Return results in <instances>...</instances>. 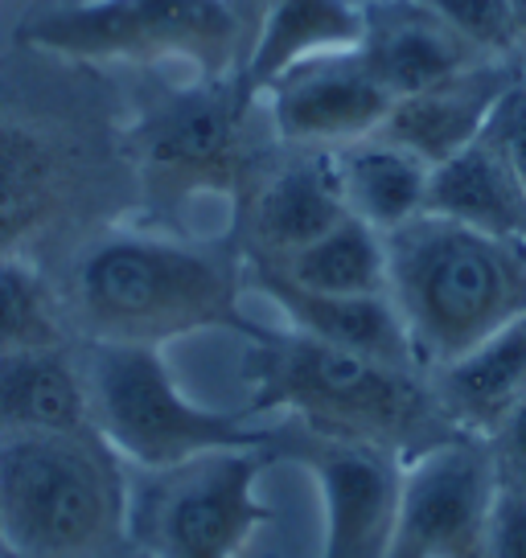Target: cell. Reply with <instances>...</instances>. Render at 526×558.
<instances>
[{
    "label": "cell",
    "mask_w": 526,
    "mask_h": 558,
    "mask_svg": "<svg viewBox=\"0 0 526 558\" xmlns=\"http://www.w3.org/2000/svg\"><path fill=\"white\" fill-rule=\"evenodd\" d=\"M247 341L251 415L276 411L309 436L370 444L404 460L461 436L420 369L386 366L292 329H255Z\"/></svg>",
    "instance_id": "cell-1"
},
{
    "label": "cell",
    "mask_w": 526,
    "mask_h": 558,
    "mask_svg": "<svg viewBox=\"0 0 526 558\" xmlns=\"http://www.w3.org/2000/svg\"><path fill=\"white\" fill-rule=\"evenodd\" d=\"M239 251L190 243L153 230L104 234L74 263V316L87 341L169 345L206 329L251 337L260 325L243 316Z\"/></svg>",
    "instance_id": "cell-2"
},
{
    "label": "cell",
    "mask_w": 526,
    "mask_h": 558,
    "mask_svg": "<svg viewBox=\"0 0 526 558\" xmlns=\"http://www.w3.org/2000/svg\"><path fill=\"white\" fill-rule=\"evenodd\" d=\"M386 296L432 374L526 313V243L416 214L386 230Z\"/></svg>",
    "instance_id": "cell-3"
},
{
    "label": "cell",
    "mask_w": 526,
    "mask_h": 558,
    "mask_svg": "<svg viewBox=\"0 0 526 558\" xmlns=\"http://www.w3.org/2000/svg\"><path fill=\"white\" fill-rule=\"evenodd\" d=\"M132 476L95 427L0 436L9 558H111L128 542Z\"/></svg>",
    "instance_id": "cell-4"
},
{
    "label": "cell",
    "mask_w": 526,
    "mask_h": 558,
    "mask_svg": "<svg viewBox=\"0 0 526 558\" xmlns=\"http://www.w3.org/2000/svg\"><path fill=\"white\" fill-rule=\"evenodd\" d=\"M91 427L136 472H165L186 460L235 448H267L276 432L251 411H214L177 386L157 345L87 341L79 353Z\"/></svg>",
    "instance_id": "cell-5"
},
{
    "label": "cell",
    "mask_w": 526,
    "mask_h": 558,
    "mask_svg": "<svg viewBox=\"0 0 526 558\" xmlns=\"http://www.w3.org/2000/svg\"><path fill=\"white\" fill-rule=\"evenodd\" d=\"M21 37L71 62H190L198 78H235L243 58L227 0H74L29 17Z\"/></svg>",
    "instance_id": "cell-6"
},
{
    "label": "cell",
    "mask_w": 526,
    "mask_h": 558,
    "mask_svg": "<svg viewBox=\"0 0 526 558\" xmlns=\"http://www.w3.org/2000/svg\"><path fill=\"white\" fill-rule=\"evenodd\" d=\"M263 448H235L141 472L128 506V542L148 558H239L267 509L260 501Z\"/></svg>",
    "instance_id": "cell-7"
},
{
    "label": "cell",
    "mask_w": 526,
    "mask_h": 558,
    "mask_svg": "<svg viewBox=\"0 0 526 558\" xmlns=\"http://www.w3.org/2000/svg\"><path fill=\"white\" fill-rule=\"evenodd\" d=\"M493 493L498 460L490 439L453 436L407 460L386 558H481Z\"/></svg>",
    "instance_id": "cell-8"
},
{
    "label": "cell",
    "mask_w": 526,
    "mask_h": 558,
    "mask_svg": "<svg viewBox=\"0 0 526 558\" xmlns=\"http://www.w3.org/2000/svg\"><path fill=\"white\" fill-rule=\"evenodd\" d=\"M251 107L235 78H198L144 116V173L169 193H230L243 177V128Z\"/></svg>",
    "instance_id": "cell-9"
},
{
    "label": "cell",
    "mask_w": 526,
    "mask_h": 558,
    "mask_svg": "<svg viewBox=\"0 0 526 558\" xmlns=\"http://www.w3.org/2000/svg\"><path fill=\"white\" fill-rule=\"evenodd\" d=\"M300 432V427H297ZM292 452L316 476L325 501V542L321 558H386L399 522V493H404V456L325 439L300 432Z\"/></svg>",
    "instance_id": "cell-10"
},
{
    "label": "cell",
    "mask_w": 526,
    "mask_h": 558,
    "mask_svg": "<svg viewBox=\"0 0 526 558\" xmlns=\"http://www.w3.org/2000/svg\"><path fill=\"white\" fill-rule=\"evenodd\" d=\"M263 99L276 136L297 153H334L374 136L395 104L358 50L321 53L284 70Z\"/></svg>",
    "instance_id": "cell-11"
},
{
    "label": "cell",
    "mask_w": 526,
    "mask_h": 558,
    "mask_svg": "<svg viewBox=\"0 0 526 558\" xmlns=\"http://www.w3.org/2000/svg\"><path fill=\"white\" fill-rule=\"evenodd\" d=\"M523 74L526 70L518 53L481 58L437 87L395 99L379 136L404 144L407 153H416L428 165H440L490 128L502 99L523 83Z\"/></svg>",
    "instance_id": "cell-12"
},
{
    "label": "cell",
    "mask_w": 526,
    "mask_h": 558,
    "mask_svg": "<svg viewBox=\"0 0 526 558\" xmlns=\"http://www.w3.org/2000/svg\"><path fill=\"white\" fill-rule=\"evenodd\" d=\"M243 263L251 283L280 308V316L288 320L292 332H304L321 345L346 349V353H362V357H374V362H386V366L428 374L420 366L416 345H411L404 316H399L395 300L386 292H379V296H330V292L297 288L292 279H284L267 263H255L247 255Z\"/></svg>",
    "instance_id": "cell-13"
},
{
    "label": "cell",
    "mask_w": 526,
    "mask_h": 558,
    "mask_svg": "<svg viewBox=\"0 0 526 558\" xmlns=\"http://www.w3.org/2000/svg\"><path fill=\"white\" fill-rule=\"evenodd\" d=\"M358 4H362V37L354 50L391 99L437 87L490 58L416 0H358Z\"/></svg>",
    "instance_id": "cell-14"
},
{
    "label": "cell",
    "mask_w": 526,
    "mask_h": 558,
    "mask_svg": "<svg viewBox=\"0 0 526 558\" xmlns=\"http://www.w3.org/2000/svg\"><path fill=\"white\" fill-rule=\"evenodd\" d=\"M346 218L334 153H300L243 202V255L280 263Z\"/></svg>",
    "instance_id": "cell-15"
},
{
    "label": "cell",
    "mask_w": 526,
    "mask_h": 558,
    "mask_svg": "<svg viewBox=\"0 0 526 558\" xmlns=\"http://www.w3.org/2000/svg\"><path fill=\"white\" fill-rule=\"evenodd\" d=\"M362 37V4L358 0H276L263 9L255 29L247 34L235 87L247 104H260L263 90L284 70L309 58L354 50Z\"/></svg>",
    "instance_id": "cell-16"
},
{
    "label": "cell",
    "mask_w": 526,
    "mask_h": 558,
    "mask_svg": "<svg viewBox=\"0 0 526 558\" xmlns=\"http://www.w3.org/2000/svg\"><path fill=\"white\" fill-rule=\"evenodd\" d=\"M428 214L526 243V185L493 123L449 160L432 165Z\"/></svg>",
    "instance_id": "cell-17"
},
{
    "label": "cell",
    "mask_w": 526,
    "mask_h": 558,
    "mask_svg": "<svg viewBox=\"0 0 526 558\" xmlns=\"http://www.w3.org/2000/svg\"><path fill=\"white\" fill-rule=\"evenodd\" d=\"M428 378L461 436L493 439L526 402V313Z\"/></svg>",
    "instance_id": "cell-18"
},
{
    "label": "cell",
    "mask_w": 526,
    "mask_h": 558,
    "mask_svg": "<svg viewBox=\"0 0 526 558\" xmlns=\"http://www.w3.org/2000/svg\"><path fill=\"white\" fill-rule=\"evenodd\" d=\"M91 427L83 362L67 345L0 353V436Z\"/></svg>",
    "instance_id": "cell-19"
},
{
    "label": "cell",
    "mask_w": 526,
    "mask_h": 558,
    "mask_svg": "<svg viewBox=\"0 0 526 558\" xmlns=\"http://www.w3.org/2000/svg\"><path fill=\"white\" fill-rule=\"evenodd\" d=\"M334 173L350 218L374 227L379 234L411 222L428 206L432 165L379 132L334 148Z\"/></svg>",
    "instance_id": "cell-20"
},
{
    "label": "cell",
    "mask_w": 526,
    "mask_h": 558,
    "mask_svg": "<svg viewBox=\"0 0 526 558\" xmlns=\"http://www.w3.org/2000/svg\"><path fill=\"white\" fill-rule=\"evenodd\" d=\"M67 165L50 136L0 116V255H21L62 209Z\"/></svg>",
    "instance_id": "cell-21"
},
{
    "label": "cell",
    "mask_w": 526,
    "mask_h": 558,
    "mask_svg": "<svg viewBox=\"0 0 526 558\" xmlns=\"http://www.w3.org/2000/svg\"><path fill=\"white\" fill-rule=\"evenodd\" d=\"M267 267H276L284 279H292L297 288H309V292H330V296H379V292H386L383 234L358 218L337 222L330 234H321L309 246L292 251L288 259L267 263Z\"/></svg>",
    "instance_id": "cell-22"
},
{
    "label": "cell",
    "mask_w": 526,
    "mask_h": 558,
    "mask_svg": "<svg viewBox=\"0 0 526 558\" xmlns=\"http://www.w3.org/2000/svg\"><path fill=\"white\" fill-rule=\"evenodd\" d=\"M50 345H67L53 288L29 259L0 255V353Z\"/></svg>",
    "instance_id": "cell-23"
},
{
    "label": "cell",
    "mask_w": 526,
    "mask_h": 558,
    "mask_svg": "<svg viewBox=\"0 0 526 558\" xmlns=\"http://www.w3.org/2000/svg\"><path fill=\"white\" fill-rule=\"evenodd\" d=\"M428 13H437L444 25H453L469 46L490 58L518 53V17L514 0H416Z\"/></svg>",
    "instance_id": "cell-24"
},
{
    "label": "cell",
    "mask_w": 526,
    "mask_h": 558,
    "mask_svg": "<svg viewBox=\"0 0 526 558\" xmlns=\"http://www.w3.org/2000/svg\"><path fill=\"white\" fill-rule=\"evenodd\" d=\"M481 558H526V485L498 472Z\"/></svg>",
    "instance_id": "cell-25"
},
{
    "label": "cell",
    "mask_w": 526,
    "mask_h": 558,
    "mask_svg": "<svg viewBox=\"0 0 526 558\" xmlns=\"http://www.w3.org/2000/svg\"><path fill=\"white\" fill-rule=\"evenodd\" d=\"M493 132L502 136L510 160H514V169H518V177H523V185H526V74H523V83L502 99V107H498Z\"/></svg>",
    "instance_id": "cell-26"
},
{
    "label": "cell",
    "mask_w": 526,
    "mask_h": 558,
    "mask_svg": "<svg viewBox=\"0 0 526 558\" xmlns=\"http://www.w3.org/2000/svg\"><path fill=\"white\" fill-rule=\"evenodd\" d=\"M490 448L493 460H498V472L526 485V402L502 423V432L490 439Z\"/></svg>",
    "instance_id": "cell-27"
},
{
    "label": "cell",
    "mask_w": 526,
    "mask_h": 558,
    "mask_svg": "<svg viewBox=\"0 0 526 558\" xmlns=\"http://www.w3.org/2000/svg\"><path fill=\"white\" fill-rule=\"evenodd\" d=\"M227 4L235 9L239 25H243V46H247V34L255 29V21L263 17V9H267V4H276V0H227Z\"/></svg>",
    "instance_id": "cell-28"
},
{
    "label": "cell",
    "mask_w": 526,
    "mask_h": 558,
    "mask_svg": "<svg viewBox=\"0 0 526 558\" xmlns=\"http://www.w3.org/2000/svg\"><path fill=\"white\" fill-rule=\"evenodd\" d=\"M0 558H9V550H4V538H0Z\"/></svg>",
    "instance_id": "cell-29"
}]
</instances>
